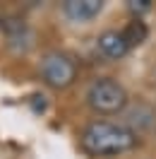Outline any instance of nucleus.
Masks as SVG:
<instances>
[{
	"mask_svg": "<svg viewBox=\"0 0 156 159\" xmlns=\"http://www.w3.org/2000/svg\"><path fill=\"white\" fill-rule=\"evenodd\" d=\"M82 149L91 157H118L137 147L139 135L130 125L113 120H91L79 135Z\"/></svg>",
	"mask_w": 156,
	"mask_h": 159,
	"instance_id": "obj_1",
	"label": "nucleus"
},
{
	"mask_svg": "<svg viewBox=\"0 0 156 159\" xmlns=\"http://www.w3.org/2000/svg\"><path fill=\"white\" fill-rule=\"evenodd\" d=\"M84 99H87V106L94 113L113 116V113H120L127 106V92L113 77H98L87 87Z\"/></svg>",
	"mask_w": 156,
	"mask_h": 159,
	"instance_id": "obj_2",
	"label": "nucleus"
},
{
	"mask_svg": "<svg viewBox=\"0 0 156 159\" xmlns=\"http://www.w3.org/2000/svg\"><path fill=\"white\" fill-rule=\"evenodd\" d=\"M41 77L53 89H65L77 80V63L67 53L48 51L41 58Z\"/></svg>",
	"mask_w": 156,
	"mask_h": 159,
	"instance_id": "obj_3",
	"label": "nucleus"
},
{
	"mask_svg": "<svg viewBox=\"0 0 156 159\" xmlns=\"http://www.w3.org/2000/svg\"><path fill=\"white\" fill-rule=\"evenodd\" d=\"M0 29L2 34L7 36V43H10L12 48L17 51H27L31 46V29L27 27V22L22 20V17H15V15H5V17H0Z\"/></svg>",
	"mask_w": 156,
	"mask_h": 159,
	"instance_id": "obj_4",
	"label": "nucleus"
},
{
	"mask_svg": "<svg viewBox=\"0 0 156 159\" xmlns=\"http://www.w3.org/2000/svg\"><path fill=\"white\" fill-rule=\"evenodd\" d=\"M63 12H65L67 20L84 24V22L94 20L103 12V0H65Z\"/></svg>",
	"mask_w": 156,
	"mask_h": 159,
	"instance_id": "obj_5",
	"label": "nucleus"
},
{
	"mask_svg": "<svg viewBox=\"0 0 156 159\" xmlns=\"http://www.w3.org/2000/svg\"><path fill=\"white\" fill-rule=\"evenodd\" d=\"M96 46H98V51L110 60L123 58V56H127V51H130V43L125 41L123 31H113V29L103 31V34L96 39Z\"/></svg>",
	"mask_w": 156,
	"mask_h": 159,
	"instance_id": "obj_6",
	"label": "nucleus"
},
{
	"mask_svg": "<svg viewBox=\"0 0 156 159\" xmlns=\"http://www.w3.org/2000/svg\"><path fill=\"white\" fill-rule=\"evenodd\" d=\"M123 36H125V41L130 43V48H132V46H139V43L146 39V27H144V22L135 17V20H132L125 29H123Z\"/></svg>",
	"mask_w": 156,
	"mask_h": 159,
	"instance_id": "obj_7",
	"label": "nucleus"
},
{
	"mask_svg": "<svg viewBox=\"0 0 156 159\" xmlns=\"http://www.w3.org/2000/svg\"><path fill=\"white\" fill-rule=\"evenodd\" d=\"M149 7H151V2H149V0H130V2H127V10L132 12V15H137V20H139V15L146 12Z\"/></svg>",
	"mask_w": 156,
	"mask_h": 159,
	"instance_id": "obj_8",
	"label": "nucleus"
}]
</instances>
